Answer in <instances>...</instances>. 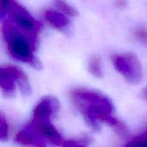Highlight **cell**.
Returning <instances> with one entry per match:
<instances>
[{
    "mask_svg": "<svg viewBox=\"0 0 147 147\" xmlns=\"http://www.w3.org/2000/svg\"><path fill=\"white\" fill-rule=\"evenodd\" d=\"M59 110V101L53 96H45L36 104L33 111L34 120H52Z\"/></svg>",
    "mask_w": 147,
    "mask_h": 147,
    "instance_id": "52a82bcc",
    "label": "cell"
},
{
    "mask_svg": "<svg viewBox=\"0 0 147 147\" xmlns=\"http://www.w3.org/2000/svg\"><path fill=\"white\" fill-rule=\"evenodd\" d=\"M88 71L95 78H102L103 71L102 68L101 58L98 55H94L90 58L88 63Z\"/></svg>",
    "mask_w": 147,
    "mask_h": 147,
    "instance_id": "30bf717a",
    "label": "cell"
},
{
    "mask_svg": "<svg viewBox=\"0 0 147 147\" xmlns=\"http://www.w3.org/2000/svg\"><path fill=\"white\" fill-rule=\"evenodd\" d=\"M115 70L130 84H139L143 80V68L139 57L134 53L115 54L112 57Z\"/></svg>",
    "mask_w": 147,
    "mask_h": 147,
    "instance_id": "5b68a950",
    "label": "cell"
},
{
    "mask_svg": "<svg viewBox=\"0 0 147 147\" xmlns=\"http://www.w3.org/2000/svg\"><path fill=\"white\" fill-rule=\"evenodd\" d=\"M134 36L140 41H147V30L143 28H136L134 32Z\"/></svg>",
    "mask_w": 147,
    "mask_h": 147,
    "instance_id": "5bb4252c",
    "label": "cell"
},
{
    "mask_svg": "<svg viewBox=\"0 0 147 147\" xmlns=\"http://www.w3.org/2000/svg\"><path fill=\"white\" fill-rule=\"evenodd\" d=\"M71 97L90 127L97 129L99 123L103 122L125 134L127 128L114 115V105L108 96L96 90L76 89Z\"/></svg>",
    "mask_w": 147,
    "mask_h": 147,
    "instance_id": "6da1fadb",
    "label": "cell"
},
{
    "mask_svg": "<svg viewBox=\"0 0 147 147\" xmlns=\"http://www.w3.org/2000/svg\"><path fill=\"white\" fill-rule=\"evenodd\" d=\"M4 16L9 17L34 43H37L38 35L42 25L23 6L15 0H11L9 4L3 10H1V16L3 17Z\"/></svg>",
    "mask_w": 147,
    "mask_h": 147,
    "instance_id": "3957f363",
    "label": "cell"
},
{
    "mask_svg": "<svg viewBox=\"0 0 147 147\" xmlns=\"http://www.w3.org/2000/svg\"><path fill=\"white\" fill-rule=\"evenodd\" d=\"M28 126L43 140L55 146H62L63 138L53 125L51 120H34L32 119Z\"/></svg>",
    "mask_w": 147,
    "mask_h": 147,
    "instance_id": "8992f818",
    "label": "cell"
},
{
    "mask_svg": "<svg viewBox=\"0 0 147 147\" xmlns=\"http://www.w3.org/2000/svg\"><path fill=\"white\" fill-rule=\"evenodd\" d=\"M9 136V127L6 121V119L3 114L0 115V140L2 141H5L8 140Z\"/></svg>",
    "mask_w": 147,
    "mask_h": 147,
    "instance_id": "4fadbf2b",
    "label": "cell"
},
{
    "mask_svg": "<svg viewBox=\"0 0 147 147\" xmlns=\"http://www.w3.org/2000/svg\"><path fill=\"white\" fill-rule=\"evenodd\" d=\"M16 141L22 146L30 147H47V141L39 136L28 125L16 134Z\"/></svg>",
    "mask_w": 147,
    "mask_h": 147,
    "instance_id": "ba28073f",
    "label": "cell"
},
{
    "mask_svg": "<svg viewBox=\"0 0 147 147\" xmlns=\"http://www.w3.org/2000/svg\"><path fill=\"white\" fill-rule=\"evenodd\" d=\"M0 86L3 96L7 97L15 96L16 87L25 96L32 93V88L27 75L21 69L13 65L1 67Z\"/></svg>",
    "mask_w": 147,
    "mask_h": 147,
    "instance_id": "277c9868",
    "label": "cell"
},
{
    "mask_svg": "<svg viewBox=\"0 0 147 147\" xmlns=\"http://www.w3.org/2000/svg\"><path fill=\"white\" fill-rule=\"evenodd\" d=\"M124 147H147V129L141 134L129 140Z\"/></svg>",
    "mask_w": 147,
    "mask_h": 147,
    "instance_id": "8fae6325",
    "label": "cell"
},
{
    "mask_svg": "<svg viewBox=\"0 0 147 147\" xmlns=\"http://www.w3.org/2000/svg\"><path fill=\"white\" fill-rule=\"evenodd\" d=\"M55 4L60 12H63L65 15L70 16H78V11L75 8L68 4L65 0H55Z\"/></svg>",
    "mask_w": 147,
    "mask_h": 147,
    "instance_id": "7c38bea8",
    "label": "cell"
},
{
    "mask_svg": "<svg viewBox=\"0 0 147 147\" xmlns=\"http://www.w3.org/2000/svg\"><path fill=\"white\" fill-rule=\"evenodd\" d=\"M61 147H86L85 146L82 145L81 143L75 141V140H65L64 141Z\"/></svg>",
    "mask_w": 147,
    "mask_h": 147,
    "instance_id": "9a60e30c",
    "label": "cell"
},
{
    "mask_svg": "<svg viewBox=\"0 0 147 147\" xmlns=\"http://www.w3.org/2000/svg\"><path fill=\"white\" fill-rule=\"evenodd\" d=\"M46 20L54 28L63 30L69 27L70 20L69 18L62 12L55 11L53 9L47 10L44 14Z\"/></svg>",
    "mask_w": 147,
    "mask_h": 147,
    "instance_id": "9c48e42d",
    "label": "cell"
},
{
    "mask_svg": "<svg viewBox=\"0 0 147 147\" xmlns=\"http://www.w3.org/2000/svg\"><path fill=\"white\" fill-rule=\"evenodd\" d=\"M2 32L9 53L16 60L40 69L41 65L34 55L36 43L22 32L9 17L2 19Z\"/></svg>",
    "mask_w": 147,
    "mask_h": 147,
    "instance_id": "7a4b0ae2",
    "label": "cell"
},
{
    "mask_svg": "<svg viewBox=\"0 0 147 147\" xmlns=\"http://www.w3.org/2000/svg\"><path fill=\"white\" fill-rule=\"evenodd\" d=\"M140 96L144 99V100H146L147 101V85L142 90L141 93H140Z\"/></svg>",
    "mask_w": 147,
    "mask_h": 147,
    "instance_id": "e0dca14e",
    "label": "cell"
},
{
    "mask_svg": "<svg viewBox=\"0 0 147 147\" xmlns=\"http://www.w3.org/2000/svg\"><path fill=\"white\" fill-rule=\"evenodd\" d=\"M127 0H115V5L118 8H124L125 6H127Z\"/></svg>",
    "mask_w": 147,
    "mask_h": 147,
    "instance_id": "2e32d148",
    "label": "cell"
}]
</instances>
